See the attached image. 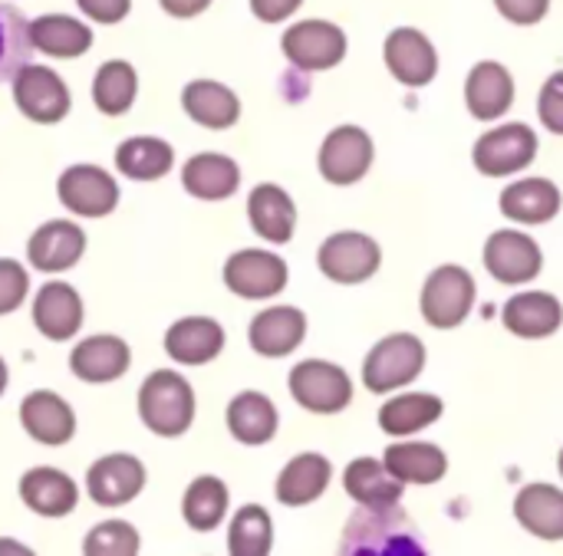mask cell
Segmentation results:
<instances>
[{"label": "cell", "mask_w": 563, "mask_h": 556, "mask_svg": "<svg viewBox=\"0 0 563 556\" xmlns=\"http://www.w3.org/2000/svg\"><path fill=\"white\" fill-rule=\"evenodd\" d=\"M307 336V316L297 307H267L251 320V349L264 359L290 356Z\"/></svg>", "instance_id": "44dd1931"}, {"label": "cell", "mask_w": 563, "mask_h": 556, "mask_svg": "<svg viewBox=\"0 0 563 556\" xmlns=\"http://www.w3.org/2000/svg\"><path fill=\"white\" fill-rule=\"evenodd\" d=\"M290 396L313 415H336L353 402V382L343 366L327 359H303L290 369Z\"/></svg>", "instance_id": "277c9868"}, {"label": "cell", "mask_w": 563, "mask_h": 556, "mask_svg": "<svg viewBox=\"0 0 563 556\" xmlns=\"http://www.w3.org/2000/svg\"><path fill=\"white\" fill-rule=\"evenodd\" d=\"M139 96V76L132 69V63L125 59H109L96 69V79H92V102L102 115L115 119V115H125L132 109Z\"/></svg>", "instance_id": "74e56055"}, {"label": "cell", "mask_w": 563, "mask_h": 556, "mask_svg": "<svg viewBox=\"0 0 563 556\" xmlns=\"http://www.w3.org/2000/svg\"><path fill=\"white\" fill-rule=\"evenodd\" d=\"M76 7L96 23H119L132 10V0H76Z\"/></svg>", "instance_id": "f6af8a7d"}, {"label": "cell", "mask_w": 563, "mask_h": 556, "mask_svg": "<svg viewBox=\"0 0 563 556\" xmlns=\"http://www.w3.org/2000/svg\"><path fill=\"white\" fill-rule=\"evenodd\" d=\"M475 307V280L459 264H442L422 287V316L435 330H455Z\"/></svg>", "instance_id": "5b68a950"}, {"label": "cell", "mask_w": 563, "mask_h": 556, "mask_svg": "<svg viewBox=\"0 0 563 556\" xmlns=\"http://www.w3.org/2000/svg\"><path fill=\"white\" fill-rule=\"evenodd\" d=\"M20 425L40 445L59 448L76 435V415L69 402L49 389H36L20 402Z\"/></svg>", "instance_id": "ac0fdd59"}, {"label": "cell", "mask_w": 563, "mask_h": 556, "mask_svg": "<svg viewBox=\"0 0 563 556\" xmlns=\"http://www.w3.org/2000/svg\"><path fill=\"white\" fill-rule=\"evenodd\" d=\"M181 185L191 198L201 201H224L238 191L241 185V168L234 158L221 152H201L191 155L181 168Z\"/></svg>", "instance_id": "4316f807"}, {"label": "cell", "mask_w": 563, "mask_h": 556, "mask_svg": "<svg viewBox=\"0 0 563 556\" xmlns=\"http://www.w3.org/2000/svg\"><path fill=\"white\" fill-rule=\"evenodd\" d=\"M247 221H251L254 234H261L264 241L287 244L297 227V204L280 185L264 181L247 198Z\"/></svg>", "instance_id": "cb8c5ba5"}, {"label": "cell", "mask_w": 563, "mask_h": 556, "mask_svg": "<svg viewBox=\"0 0 563 556\" xmlns=\"http://www.w3.org/2000/svg\"><path fill=\"white\" fill-rule=\"evenodd\" d=\"M386 468L402 485H435L449 471V458L429 442H396L386 448Z\"/></svg>", "instance_id": "836d02e7"}, {"label": "cell", "mask_w": 563, "mask_h": 556, "mask_svg": "<svg viewBox=\"0 0 563 556\" xmlns=\"http://www.w3.org/2000/svg\"><path fill=\"white\" fill-rule=\"evenodd\" d=\"M465 105L475 119H501L515 105V76L498 59H482L465 79Z\"/></svg>", "instance_id": "d6986e66"}, {"label": "cell", "mask_w": 563, "mask_h": 556, "mask_svg": "<svg viewBox=\"0 0 563 556\" xmlns=\"http://www.w3.org/2000/svg\"><path fill=\"white\" fill-rule=\"evenodd\" d=\"M422 369H426L422 340L412 333H393L369 349L363 363V382L369 392L383 396V392H396L409 386L412 379H419Z\"/></svg>", "instance_id": "3957f363"}, {"label": "cell", "mask_w": 563, "mask_h": 556, "mask_svg": "<svg viewBox=\"0 0 563 556\" xmlns=\"http://www.w3.org/2000/svg\"><path fill=\"white\" fill-rule=\"evenodd\" d=\"M172 165H175V148L165 138L135 135L115 148V168L132 181H158L172 171Z\"/></svg>", "instance_id": "e575fe53"}, {"label": "cell", "mask_w": 563, "mask_h": 556, "mask_svg": "<svg viewBox=\"0 0 563 556\" xmlns=\"http://www.w3.org/2000/svg\"><path fill=\"white\" fill-rule=\"evenodd\" d=\"M442 419V399L432 392H402L379 409V429L386 435L406 438Z\"/></svg>", "instance_id": "d590c367"}, {"label": "cell", "mask_w": 563, "mask_h": 556, "mask_svg": "<svg viewBox=\"0 0 563 556\" xmlns=\"http://www.w3.org/2000/svg\"><path fill=\"white\" fill-rule=\"evenodd\" d=\"M145 488V465L135 455H106L86 475V491L99 508H122Z\"/></svg>", "instance_id": "2e32d148"}, {"label": "cell", "mask_w": 563, "mask_h": 556, "mask_svg": "<svg viewBox=\"0 0 563 556\" xmlns=\"http://www.w3.org/2000/svg\"><path fill=\"white\" fill-rule=\"evenodd\" d=\"M86 251V234L73 221H46L26 241V260L40 274H63L79 264Z\"/></svg>", "instance_id": "9a60e30c"}, {"label": "cell", "mask_w": 563, "mask_h": 556, "mask_svg": "<svg viewBox=\"0 0 563 556\" xmlns=\"http://www.w3.org/2000/svg\"><path fill=\"white\" fill-rule=\"evenodd\" d=\"M538 115H541V122H544L548 132L563 135V69L561 73H554V76L541 86Z\"/></svg>", "instance_id": "7bdbcfd3"}, {"label": "cell", "mask_w": 563, "mask_h": 556, "mask_svg": "<svg viewBox=\"0 0 563 556\" xmlns=\"http://www.w3.org/2000/svg\"><path fill=\"white\" fill-rule=\"evenodd\" d=\"M317 264H320L323 277H330L333 283H363L379 270L383 251L369 234L340 231L320 244Z\"/></svg>", "instance_id": "9c48e42d"}, {"label": "cell", "mask_w": 563, "mask_h": 556, "mask_svg": "<svg viewBox=\"0 0 563 556\" xmlns=\"http://www.w3.org/2000/svg\"><path fill=\"white\" fill-rule=\"evenodd\" d=\"M340 551L353 556L422 554V544L406 511H399V504H386V508H363L360 514H353V521L343 531Z\"/></svg>", "instance_id": "7a4b0ae2"}, {"label": "cell", "mask_w": 563, "mask_h": 556, "mask_svg": "<svg viewBox=\"0 0 563 556\" xmlns=\"http://www.w3.org/2000/svg\"><path fill=\"white\" fill-rule=\"evenodd\" d=\"M20 501L40 518H66L79 504V488L59 468H30L20 478Z\"/></svg>", "instance_id": "603a6c76"}, {"label": "cell", "mask_w": 563, "mask_h": 556, "mask_svg": "<svg viewBox=\"0 0 563 556\" xmlns=\"http://www.w3.org/2000/svg\"><path fill=\"white\" fill-rule=\"evenodd\" d=\"M228 504H231V494H228L224 481L214 478V475H201V478H195V481L188 485V491H185L181 518H185V524H188L191 531L208 534V531H214V527L224 521Z\"/></svg>", "instance_id": "8d00e7d4"}, {"label": "cell", "mask_w": 563, "mask_h": 556, "mask_svg": "<svg viewBox=\"0 0 563 556\" xmlns=\"http://www.w3.org/2000/svg\"><path fill=\"white\" fill-rule=\"evenodd\" d=\"M224 349V330L211 316L175 320L165 333V353L181 366H205Z\"/></svg>", "instance_id": "7402d4cb"}, {"label": "cell", "mask_w": 563, "mask_h": 556, "mask_svg": "<svg viewBox=\"0 0 563 556\" xmlns=\"http://www.w3.org/2000/svg\"><path fill=\"white\" fill-rule=\"evenodd\" d=\"M373 165V138L360 125L333 129L320 145V175L330 185H356Z\"/></svg>", "instance_id": "7c38bea8"}, {"label": "cell", "mask_w": 563, "mask_h": 556, "mask_svg": "<svg viewBox=\"0 0 563 556\" xmlns=\"http://www.w3.org/2000/svg\"><path fill=\"white\" fill-rule=\"evenodd\" d=\"M561 201L551 178H521L501 191V214L515 224H548L561 214Z\"/></svg>", "instance_id": "d4e9b609"}, {"label": "cell", "mask_w": 563, "mask_h": 556, "mask_svg": "<svg viewBox=\"0 0 563 556\" xmlns=\"http://www.w3.org/2000/svg\"><path fill=\"white\" fill-rule=\"evenodd\" d=\"M303 0H251V13L264 23H280L300 10Z\"/></svg>", "instance_id": "bcb514c9"}, {"label": "cell", "mask_w": 563, "mask_h": 556, "mask_svg": "<svg viewBox=\"0 0 563 556\" xmlns=\"http://www.w3.org/2000/svg\"><path fill=\"white\" fill-rule=\"evenodd\" d=\"M139 419L158 438H178L195 422V389L175 369L152 372L139 389Z\"/></svg>", "instance_id": "6da1fadb"}, {"label": "cell", "mask_w": 563, "mask_h": 556, "mask_svg": "<svg viewBox=\"0 0 563 556\" xmlns=\"http://www.w3.org/2000/svg\"><path fill=\"white\" fill-rule=\"evenodd\" d=\"M343 488H346V494H350L356 504H363V508H386V504H399L406 485L386 468V462L356 458V462H350V468L343 471Z\"/></svg>", "instance_id": "1f68e13d"}, {"label": "cell", "mask_w": 563, "mask_h": 556, "mask_svg": "<svg viewBox=\"0 0 563 556\" xmlns=\"http://www.w3.org/2000/svg\"><path fill=\"white\" fill-rule=\"evenodd\" d=\"M33 326L53 343L73 340L82 326V297L76 293V287L63 280L43 283L33 300Z\"/></svg>", "instance_id": "ffe728a7"}, {"label": "cell", "mask_w": 563, "mask_h": 556, "mask_svg": "<svg viewBox=\"0 0 563 556\" xmlns=\"http://www.w3.org/2000/svg\"><path fill=\"white\" fill-rule=\"evenodd\" d=\"M162 10L168 16H178V20H188V16H198L211 7V0H158Z\"/></svg>", "instance_id": "7dc6e473"}, {"label": "cell", "mask_w": 563, "mask_h": 556, "mask_svg": "<svg viewBox=\"0 0 563 556\" xmlns=\"http://www.w3.org/2000/svg\"><path fill=\"white\" fill-rule=\"evenodd\" d=\"M13 102L36 125L63 122L69 115V105H73L63 76L53 73L49 66H36V63H26V66L16 69V76H13Z\"/></svg>", "instance_id": "8992f818"}, {"label": "cell", "mask_w": 563, "mask_h": 556, "mask_svg": "<svg viewBox=\"0 0 563 556\" xmlns=\"http://www.w3.org/2000/svg\"><path fill=\"white\" fill-rule=\"evenodd\" d=\"M7 392V363L0 359V396Z\"/></svg>", "instance_id": "c3c4849f"}, {"label": "cell", "mask_w": 563, "mask_h": 556, "mask_svg": "<svg viewBox=\"0 0 563 556\" xmlns=\"http://www.w3.org/2000/svg\"><path fill=\"white\" fill-rule=\"evenodd\" d=\"M330 478H333V465L323 455L307 452L287 462V468L277 475L274 494L284 508H307L317 498H323V491L330 488Z\"/></svg>", "instance_id": "83f0119b"}, {"label": "cell", "mask_w": 563, "mask_h": 556, "mask_svg": "<svg viewBox=\"0 0 563 556\" xmlns=\"http://www.w3.org/2000/svg\"><path fill=\"white\" fill-rule=\"evenodd\" d=\"M82 554L89 556H129L139 554V531L125 521H106L96 524L86 541H82Z\"/></svg>", "instance_id": "60d3db41"}, {"label": "cell", "mask_w": 563, "mask_h": 556, "mask_svg": "<svg viewBox=\"0 0 563 556\" xmlns=\"http://www.w3.org/2000/svg\"><path fill=\"white\" fill-rule=\"evenodd\" d=\"M30 23L10 3H0V82L13 79L20 66L30 63Z\"/></svg>", "instance_id": "ab89813d"}, {"label": "cell", "mask_w": 563, "mask_h": 556, "mask_svg": "<svg viewBox=\"0 0 563 556\" xmlns=\"http://www.w3.org/2000/svg\"><path fill=\"white\" fill-rule=\"evenodd\" d=\"M383 56H386L389 73L402 86H412V89L429 86L439 73V53H435L432 40L416 26H396L386 36Z\"/></svg>", "instance_id": "4fadbf2b"}, {"label": "cell", "mask_w": 563, "mask_h": 556, "mask_svg": "<svg viewBox=\"0 0 563 556\" xmlns=\"http://www.w3.org/2000/svg\"><path fill=\"white\" fill-rule=\"evenodd\" d=\"M132 366V349L125 340L119 336H86L73 353H69V369L79 382H92V386H106L115 382L129 372Z\"/></svg>", "instance_id": "e0dca14e"}, {"label": "cell", "mask_w": 563, "mask_h": 556, "mask_svg": "<svg viewBox=\"0 0 563 556\" xmlns=\"http://www.w3.org/2000/svg\"><path fill=\"white\" fill-rule=\"evenodd\" d=\"M518 524L538 541H563V491L554 485H528L515 498Z\"/></svg>", "instance_id": "f546056e"}, {"label": "cell", "mask_w": 563, "mask_h": 556, "mask_svg": "<svg viewBox=\"0 0 563 556\" xmlns=\"http://www.w3.org/2000/svg\"><path fill=\"white\" fill-rule=\"evenodd\" d=\"M501 320L521 340H544V336H554L561 330L563 307L554 293L528 290V293H518L505 303Z\"/></svg>", "instance_id": "484cf974"}, {"label": "cell", "mask_w": 563, "mask_h": 556, "mask_svg": "<svg viewBox=\"0 0 563 556\" xmlns=\"http://www.w3.org/2000/svg\"><path fill=\"white\" fill-rule=\"evenodd\" d=\"M59 204L79 218H106L119 204V185L99 165H73L56 181Z\"/></svg>", "instance_id": "8fae6325"}, {"label": "cell", "mask_w": 563, "mask_h": 556, "mask_svg": "<svg viewBox=\"0 0 563 556\" xmlns=\"http://www.w3.org/2000/svg\"><path fill=\"white\" fill-rule=\"evenodd\" d=\"M26 290H30L26 267L20 260L0 257V316L20 310V303L26 300Z\"/></svg>", "instance_id": "b9f144b4"}, {"label": "cell", "mask_w": 563, "mask_h": 556, "mask_svg": "<svg viewBox=\"0 0 563 556\" xmlns=\"http://www.w3.org/2000/svg\"><path fill=\"white\" fill-rule=\"evenodd\" d=\"M287 260L271 251H238L224 260V287L244 300H271L287 287Z\"/></svg>", "instance_id": "30bf717a"}, {"label": "cell", "mask_w": 563, "mask_h": 556, "mask_svg": "<svg viewBox=\"0 0 563 556\" xmlns=\"http://www.w3.org/2000/svg\"><path fill=\"white\" fill-rule=\"evenodd\" d=\"M30 43L33 49L56 56V59H76L82 53H89L92 46V30L66 13H43L36 20H30Z\"/></svg>", "instance_id": "4dcf8cb0"}, {"label": "cell", "mask_w": 563, "mask_h": 556, "mask_svg": "<svg viewBox=\"0 0 563 556\" xmlns=\"http://www.w3.org/2000/svg\"><path fill=\"white\" fill-rule=\"evenodd\" d=\"M495 7L515 26H534L548 16L551 0H495Z\"/></svg>", "instance_id": "ee69618b"}, {"label": "cell", "mask_w": 563, "mask_h": 556, "mask_svg": "<svg viewBox=\"0 0 563 556\" xmlns=\"http://www.w3.org/2000/svg\"><path fill=\"white\" fill-rule=\"evenodd\" d=\"M280 415L264 392H241L228 402V432L241 445H267L277 435Z\"/></svg>", "instance_id": "d6a6232c"}, {"label": "cell", "mask_w": 563, "mask_h": 556, "mask_svg": "<svg viewBox=\"0 0 563 556\" xmlns=\"http://www.w3.org/2000/svg\"><path fill=\"white\" fill-rule=\"evenodd\" d=\"M485 267L498 283H528L541 274L544 254L531 234L505 227L485 241Z\"/></svg>", "instance_id": "5bb4252c"}, {"label": "cell", "mask_w": 563, "mask_h": 556, "mask_svg": "<svg viewBox=\"0 0 563 556\" xmlns=\"http://www.w3.org/2000/svg\"><path fill=\"white\" fill-rule=\"evenodd\" d=\"M280 49L297 69H333L346 56V33L330 20H300L280 36Z\"/></svg>", "instance_id": "ba28073f"}, {"label": "cell", "mask_w": 563, "mask_h": 556, "mask_svg": "<svg viewBox=\"0 0 563 556\" xmlns=\"http://www.w3.org/2000/svg\"><path fill=\"white\" fill-rule=\"evenodd\" d=\"M274 547V524L261 504H244L231 518L228 551L234 556H267Z\"/></svg>", "instance_id": "f35d334b"}, {"label": "cell", "mask_w": 563, "mask_h": 556, "mask_svg": "<svg viewBox=\"0 0 563 556\" xmlns=\"http://www.w3.org/2000/svg\"><path fill=\"white\" fill-rule=\"evenodd\" d=\"M558 462H561V475H563V448H561V458H558Z\"/></svg>", "instance_id": "681fc988"}, {"label": "cell", "mask_w": 563, "mask_h": 556, "mask_svg": "<svg viewBox=\"0 0 563 556\" xmlns=\"http://www.w3.org/2000/svg\"><path fill=\"white\" fill-rule=\"evenodd\" d=\"M181 109L205 129H231L241 119V99L224 82L191 79L181 92Z\"/></svg>", "instance_id": "f1b7e54d"}, {"label": "cell", "mask_w": 563, "mask_h": 556, "mask_svg": "<svg viewBox=\"0 0 563 556\" xmlns=\"http://www.w3.org/2000/svg\"><path fill=\"white\" fill-rule=\"evenodd\" d=\"M472 158H475V168L488 178L525 171L538 158V132L525 122L498 125L475 142Z\"/></svg>", "instance_id": "52a82bcc"}]
</instances>
